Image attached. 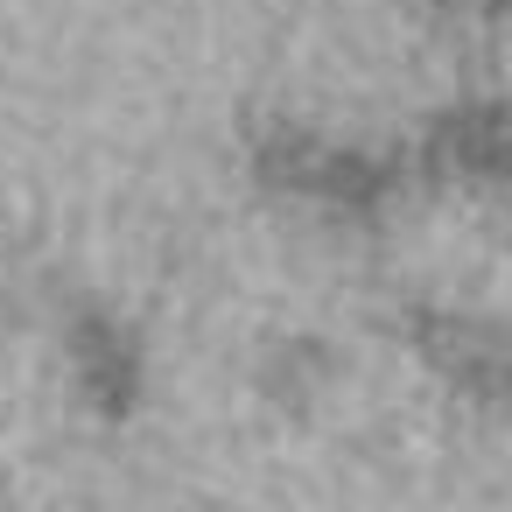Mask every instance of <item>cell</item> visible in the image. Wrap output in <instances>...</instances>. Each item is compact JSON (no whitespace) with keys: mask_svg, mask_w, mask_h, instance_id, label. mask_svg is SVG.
Wrapping results in <instances>:
<instances>
[{"mask_svg":"<svg viewBox=\"0 0 512 512\" xmlns=\"http://www.w3.org/2000/svg\"><path fill=\"white\" fill-rule=\"evenodd\" d=\"M71 358H78V386H85L106 414H127V407H134V393H141V358H134V344H127L120 323L85 316V323L71 330Z\"/></svg>","mask_w":512,"mask_h":512,"instance_id":"1","label":"cell"},{"mask_svg":"<svg viewBox=\"0 0 512 512\" xmlns=\"http://www.w3.org/2000/svg\"><path fill=\"white\" fill-rule=\"evenodd\" d=\"M442 8H491V0H442Z\"/></svg>","mask_w":512,"mask_h":512,"instance_id":"2","label":"cell"}]
</instances>
